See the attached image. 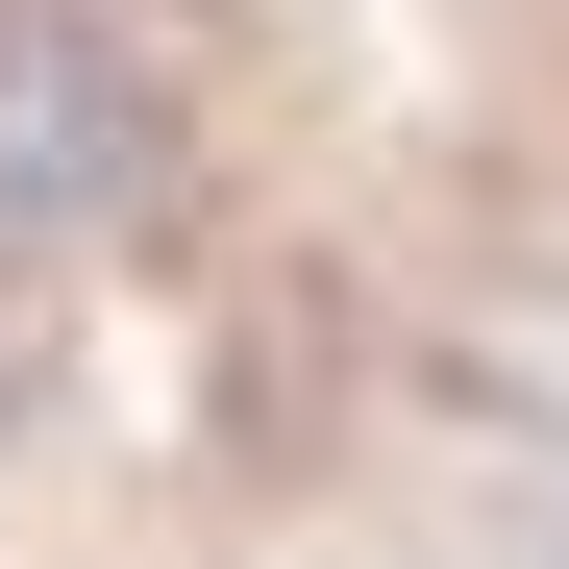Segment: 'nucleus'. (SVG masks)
<instances>
[{"instance_id":"obj_1","label":"nucleus","mask_w":569,"mask_h":569,"mask_svg":"<svg viewBox=\"0 0 569 569\" xmlns=\"http://www.w3.org/2000/svg\"><path fill=\"white\" fill-rule=\"evenodd\" d=\"M173 173H199L173 74L100 26V0H26V26H0V272H26V248H124V223H173Z\"/></svg>"}]
</instances>
